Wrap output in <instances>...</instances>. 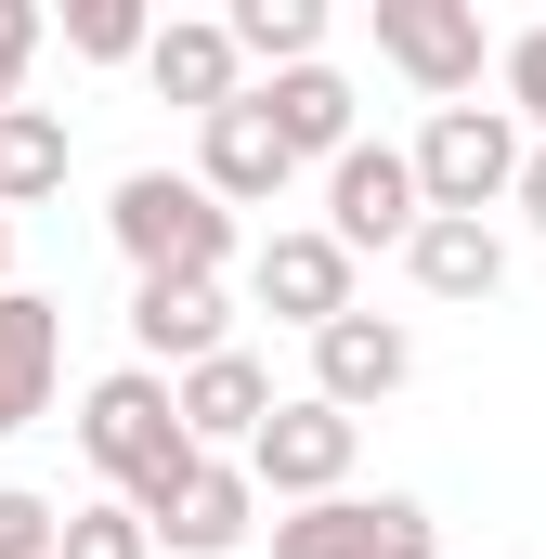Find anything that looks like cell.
<instances>
[{"instance_id":"cell-1","label":"cell","mask_w":546,"mask_h":559,"mask_svg":"<svg viewBox=\"0 0 546 559\" xmlns=\"http://www.w3.org/2000/svg\"><path fill=\"white\" fill-rule=\"evenodd\" d=\"M79 455L105 468V495L143 508V521L209 468V442L182 429V391H169L156 365H118V378H92V391H79Z\"/></svg>"},{"instance_id":"cell-2","label":"cell","mask_w":546,"mask_h":559,"mask_svg":"<svg viewBox=\"0 0 546 559\" xmlns=\"http://www.w3.org/2000/svg\"><path fill=\"white\" fill-rule=\"evenodd\" d=\"M105 235H118L131 286H156V274H235V209H222L195 169H131V182L105 195Z\"/></svg>"},{"instance_id":"cell-3","label":"cell","mask_w":546,"mask_h":559,"mask_svg":"<svg viewBox=\"0 0 546 559\" xmlns=\"http://www.w3.org/2000/svg\"><path fill=\"white\" fill-rule=\"evenodd\" d=\"M521 118L508 105H429V131H416V182H429V222H482V209H508L521 195Z\"/></svg>"},{"instance_id":"cell-4","label":"cell","mask_w":546,"mask_h":559,"mask_svg":"<svg viewBox=\"0 0 546 559\" xmlns=\"http://www.w3.org/2000/svg\"><path fill=\"white\" fill-rule=\"evenodd\" d=\"M352 455H365V417H339V404L286 391L273 429L248 442V481H261L273 508H325V495H352Z\"/></svg>"},{"instance_id":"cell-5","label":"cell","mask_w":546,"mask_h":559,"mask_svg":"<svg viewBox=\"0 0 546 559\" xmlns=\"http://www.w3.org/2000/svg\"><path fill=\"white\" fill-rule=\"evenodd\" d=\"M416 222H429V182H416V143H352L339 169H325V235L365 261V248H416Z\"/></svg>"},{"instance_id":"cell-6","label":"cell","mask_w":546,"mask_h":559,"mask_svg":"<svg viewBox=\"0 0 546 559\" xmlns=\"http://www.w3.org/2000/svg\"><path fill=\"white\" fill-rule=\"evenodd\" d=\"M248 299H261L273 325H299V338H325L339 312H365V299H352V248H339L325 222L261 235V248H248Z\"/></svg>"},{"instance_id":"cell-7","label":"cell","mask_w":546,"mask_h":559,"mask_svg":"<svg viewBox=\"0 0 546 559\" xmlns=\"http://www.w3.org/2000/svg\"><path fill=\"white\" fill-rule=\"evenodd\" d=\"M378 52L404 66L429 105H468V92H482V66H508V52L482 39V13H468V0H378Z\"/></svg>"},{"instance_id":"cell-8","label":"cell","mask_w":546,"mask_h":559,"mask_svg":"<svg viewBox=\"0 0 546 559\" xmlns=\"http://www.w3.org/2000/svg\"><path fill=\"white\" fill-rule=\"evenodd\" d=\"M131 352L156 365V378H195L209 352H235V299H222V274H156V286H131Z\"/></svg>"},{"instance_id":"cell-9","label":"cell","mask_w":546,"mask_h":559,"mask_svg":"<svg viewBox=\"0 0 546 559\" xmlns=\"http://www.w3.org/2000/svg\"><path fill=\"white\" fill-rule=\"evenodd\" d=\"M195 182H209L222 209H273V195L299 182V156H286V131H273L261 92H248V105H222V118H195Z\"/></svg>"},{"instance_id":"cell-10","label":"cell","mask_w":546,"mask_h":559,"mask_svg":"<svg viewBox=\"0 0 546 559\" xmlns=\"http://www.w3.org/2000/svg\"><path fill=\"white\" fill-rule=\"evenodd\" d=\"M143 79H156V105H182V118L248 105V52H235V26H222V13H169V26H156V52H143Z\"/></svg>"},{"instance_id":"cell-11","label":"cell","mask_w":546,"mask_h":559,"mask_svg":"<svg viewBox=\"0 0 546 559\" xmlns=\"http://www.w3.org/2000/svg\"><path fill=\"white\" fill-rule=\"evenodd\" d=\"M416 378V338L391 312H339L325 338H312V404H339V417H365V404H391Z\"/></svg>"},{"instance_id":"cell-12","label":"cell","mask_w":546,"mask_h":559,"mask_svg":"<svg viewBox=\"0 0 546 559\" xmlns=\"http://www.w3.org/2000/svg\"><path fill=\"white\" fill-rule=\"evenodd\" d=\"M169 391H182V429H195L209 455H248V442L273 429V404H286L261 352H209V365H195V378H169Z\"/></svg>"},{"instance_id":"cell-13","label":"cell","mask_w":546,"mask_h":559,"mask_svg":"<svg viewBox=\"0 0 546 559\" xmlns=\"http://www.w3.org/2000/svg\"><path fill=\"white\" fill-rule=\"evenodd\" d=\"M261 534V481H248V455H209L169 508H156V547H182V559H235Z\"/></svg>"},{"instance_id":"cell-14","label":"cell","mask_w":546,"mask_h":559,"mask_svg":"<svg viewBox=\"0 0 546 559\" xmlns=\"http://www.w3.org/2000/svg\"><path fill=\"white\" fill-rule=\"evenodd\" d=\"M52 378H66V312H52L39 286H13V299H0V442L26 417H52Z\"/></svg>"},{"instance_id":"cell-15","label":"cell","mask_w":546,"mask_h":559,"mask_svg":"<svg viewBox=\"0 0 546 559\" xmlns=\"http://www.w3.org/2000/svg\"><path fill=\"white\" fill-rule=\"evenodd\" d=\"M261 105H273V131H286V156H299V169H312V156L339 169V156L365 143V118H352V79H339V66H286V79H261Z\"/></svg>"},{"instance_id":"cell-16","label":"cell","mask_w":546,"mask_h":559,"mask_svg":"<svg viewBox=\"0 0 546 559\" xmlns=\"http://www.w3.org/2000/svg\"><path fill=\"white\" fill-rule=\"evenodd\" d=\"M404 274H416V299H495L508 286V235L495 222H416V248H404Z\"/></svg>"},{"instance_id":"cell-17","label":"cell","mask_w":546,"mask_h":559,"mask_svg":"<svg viewBox=\"0 0 546 559\" xmlns=\"http://www.w3.org/2000/svg\"><path fill=\"white\" fill-rule=\"evenodd\" d=\"M222 26H235V52L273 66V79H286V66H325V0H235Z\"/></svg>"},{"instance_id":"cell-18","label":"cell","mask_w":546,"mask_h":559,"mask_svg":"<svg viewBox=\"0 0 546 559\" xmlns=\"http://www.w3.org/2000/svg\"><path fill=\"white\" fill-rule=\"evenodd\" d=\"M39 195H66V118L13 105L0 118V209H39Z\"/></svg>"},{"instance_id":"cell-19","label":"cell","mask_w":546,"mask_h":559,"mask_svg":"<svg viewBox=\"0 0 546 559\" xmlns=\"http://www.w3.org/2000/svg\"><path fill=\"white\" fill-rule=\"evenodd\" d=\"M273 559H378V495H325V508H286Z\"/></svg>"},{"instance_id":"cell-20","label":"cell","mask_w":546,"mask_h":559,"mask_svg":"<svg viewBox=\"0 0 546 559\" xmlns=\"http://www.w3.org/2000/svg\"><path fill=\"white\" fill-rule=\"evenodd\" d=\"M66 52L79 66H143L156 52V13L143 0H66Z\"/></svg>"},{"instance_id":"cell-21","label":"cell","mask_w":546,"mask_h":559,"mask_svg":"<svg viewBox=\"0 0 546 559\" xmlns=\"http://www.w3.org/2000/svg\"><path fill=\"white\" fill-rule=\"evenodd\" d=\"M52 559H156V521L118 508V495H92V508H66V547Z\"/></svg>"},{"instance_id":"cell-22","label":"cell","mask_w":546,"mask_h":559,"mask_svg":"<svg viewBox=\"0 0 546 559\" xmlns=\"http://www.w3.org/2000/svg\"><path fill=\"white\" fill-rule=\"evenodd\" d=\"M52 547H66V508L26 495V481H0V559H52Z\"/></svg>"},{"instance_id":"cell-23","label":"cell","mask_w":546,"mask_h":559,"mask_svg":"<svg viewBox=\"0 0 546 559\" xmlns=\"http://www.w3.org/2000/svg\"><path fill=\"white\" fill-rule=\"evenodd\" d=\"M39 39H52V13H39V0H0V118L26 105V66H39Z\"/></svg>"},{"instance_id":"cell-24","label":"cell","mask_w":546,"mask_h":559,"mask_svg":"<svg viewBox=\"0 0 546 559\" xmlns=\"http://www.w3.org/2000/svg\"><path fill=\"white\" fill-rule=\"evenodd\" d=\"M495 79H508V118L546 143V26H521V39H508V66H495Z\"/></svg>"},{"instance_id":"cell-25","label":"cell","mask_w":546,"mask_h":559,"mask_svg":"<svg viewBox=\"0 0 546 559\" xmlns=\"http://www.w3.org/2000/svg\"><path fill=\"white\" fill-rule=\"evenodd\" d=\"M378 559H442V521L416 495H378Z\"/></svg>"},{"instance_id":"cell-26","label":"cell","mask_w":546,"mask_h":559,"mask_svg":"<svg viewBox=\"0 0 546 559\" xmlns=\"http://www.w3.org/2000/svg\"><path fill=\"white\" fill-rule=\"evenodd\" d=\"M508 209H521V222H534V235H546V143H534V156H521V195H508Z\"/></svg>"},{"instance_id":"cell-27","label":"cell","mask_w":546,"mask_h":559,"mask_svg":"<svg viewBox=\"0 0 546 559\" xmlns=\"http://www.w3.org/2000/svg\"><path fill=\"white\" fill-rule=\"evenodd\" d=\"M0 299H13V209H0Z\"/></svg>"}]
</instances>
